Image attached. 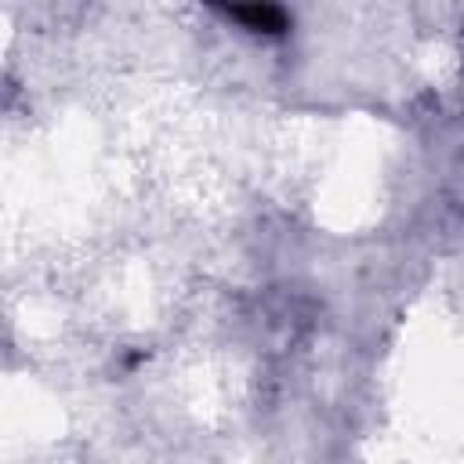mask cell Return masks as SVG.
Masks as SVG:
<instances>
[{"label": "cell", "mask_w": 464, "mask_h": 464, "mask_svg": "<svg viewBox=\"0 0 464 464\" xmlns=\"http://www.w3.org/2000/svg\"><path fill=\"white\" fill-rule=\"evenodd\" d=\"M228 14L250 22V29H257V25L265 33H279L283 29V11H276V7H232Z\"/></svg>", "instance_id": "cell-1"}]
</instances>
